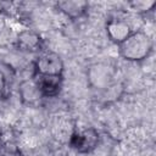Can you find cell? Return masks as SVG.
<instances>
[{"label":"cell","mask_w":156,"mask_h":156,"mask_svg":"<svg viewBox=\"0 0 156 156\" xmlns=\"http://www.w3.org/2000/svg\"><path fill=\"white\" fill-rule=\"evenodd\" d=\"M43 96H56L61 89V76H39L35 79Z\"/></svg>","instance_id":"5b68a950"},{"label":"cell","mask_w":156,"mask_h":156,"mask_svg":"<svg viewBox=\"0 0 156 156\" xmlns=\"http://www.w3.org/2000/svg\"><path fill=\"white\" fill-rule=\"evenodd\" d=\"M20 94H21L22 100L28 104L35 102L37 100H39L43 96L35 79H29V80L22 82V84L20 85Z\"/></svg>","instance_id":"52a82bcc"},{"label":"cell","mask_w":156,"mask_h":156,"mask_svg":"<svg viewBox=\"0 0 156 156\" xmlns=\"http://www.w3.org/2000/svg\"><path fill=\"white\" fill-rule=\"evenodd\" d=\"M35 71L39 76H61L63 62L56 52L44 51L35 61Z\"/></svg>","instance_id":"7a4b0ae2"},{"label":"cell","mask_w":156,"mask_h":156,"mask_svg":"<svg viewBox=\"0 0 156 156\" xmlns=\"http://www.w3.org/2000/svg\"><path fill=\"white\" fill-rule=\"evenodd\" d=\"M17 44L22 50L34 51L40 48V37L32 30H23L17 35Z\"/></svg>","instance_id":"ba28073f"},{"label":"cell","mask_w":156,"mask_h":156,"mask_svg":"<svg viewBox=\"0 0 156 156\" xmlns=\"http://www.w3.org/2000/svg\"><path fill=\"white\" fill-rule=\"evenodd\" d=\"M98 139L99 135L96 130L93 128H88L73 134L71 144L72 147H74L78 152H89L95 147Z\"/></svg>","instance_id":"3957f363"},{"label":"cell","mask_w":156,"mask_h":156,"mask_svg":"<svg viewBox=\"0 0 156 156\" xmlns=\"http://www.w3.org/2000/svg\"><path fill=\"white\" fill-rule=\"evenodd\" d=\"M152 49L150 37L144 32H132L129 37L119 44V54L128 61H140L149 56Z\"/></svg>","instance_id":"6da1fadb"},{"label":"cell","mask_w":156,"mask_h":156,"mask_svg":"<svg viewBox=\"0 0 156 156\" xmlns=\"http://www.w3.org/2000/svg\"><path fill=\"white\" fill-rule=\"evenodd\" d=\"M156 5L155 1H144V0H140V1H133L130 4L132 9L134 12L136 13H143V12H147L149 10H151L154 6Z\"/></svg>","instance_id":"9c48e42d"},{"label":"cell","mask_w":156,"mask_h":156,"mask_svg":"<svg viewBox=\"0 0 156 156\" xmlns=\"http://www.w3.org/2000/svg\"><path fill=\"white\" fill-rule=\"evenodd\" d=\"M0 156H22V152L17 146L7 143L0 146Z\"/></svg>","instance_id":"30bf717a"},{"label":"cell","mask_w":156,"mask_h":156,"mask_svg":"<svg viewBox=\"0 0 156 156\" xmlns=\"http://www.w3.org/2000/svg\"><path fill=\"white\" fill-rule=\"evenodd\" d=\"M106 33L113 43H117L119 45L123 40L129 37L132 29L130 26L123 20H111L106 24Z\"/></svg>","instance_id":"277c9868"},{"label":"cell","mask_w":156,"mask_h":156,"mask_svg":"<svg viewBox=\"0 0 156 156\" xmlns=\"http://www.w3.org/2000/svg\"><path fill=\"white\" fill-rule=\"evenodd\" d=\"M6 90V76L4 74L2 71H0V96L5 93Z\"/></svg>","instance_id":"8fae6325"},{"label":"cell","mask_w":156,"mask_h":156,"mask_svg":"<svg viewBox=\"0 0 156 156\" xmlns=\"http://www.w3.org/2000/svg\"><path fill=\"white\" fill-rule=\"evenodd\" d=\"M57 6L66 16L71 18H77L85 12L88 4L80 0H66V1H58Z\"/></svg>","instance_id":"8992f818"}]
</instances>
